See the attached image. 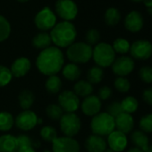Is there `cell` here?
Listing matches in <instances>:
<instances>
[{
	"mask_svg": "<svg viewBox=\"0 0 152 152\" xmlns=\"http://www.w3.org/2000/svg\"><path fill=\"white\" fill-rule=\"evenodd\" d=\"M64 65V56L57 47L51 46L39 52L36 59V66L39 72L46 76L56 75Z\"/></svg>",
	"mask_w": 152,
	"mask_h": 152,
	"instance_id": "6da1fadb",
	"label": "cell"
},
{
	"mask_svg": "<svg viewBox=\"0 0 152 152\" xmlns=\"http://www.w3.org/2000/svg\"><path fill=\"white\" fill-rule=\"evenodd\" d=\"M52 43L58 48H67L75 42L77 31L72 22L62 21L57 23L50 31Z\"/></svg>",
	"mask_w": 152,
	"mask_h": 152,
	"instance_id": "7a4b0ae2",
	"label": "cell"
},
{
	"mask_svg": "<svg viewBox=\"0 0 152 152\" xmlns=\"http://www.w3.org/2000/svg\"><path fill=\"white\" fill-rule=\"evenodd\" d=\"M93 48L86 42H74L66 49V56L71 63L86 64L92 58Z\"/></svg>",
	"mask_w": 152,
	"mask_h": 152,
	"instance_id": "3957f363",
	"label": "cell"
},
{
	"mask_svg": "<svg viewBox=\"0 0 152 152\" xmlns=\"http://www.w3.org/2000/svg\"><path fill=\"white\" fill-rule=\"evenodd\" d=\"M91 129L93 134L99 135L101 137L108 136L115 130V118L107 112H99L92 117Z\"/></svg>",
	"mask_w": 152,
	"mask_h": 152,
	"instance_id": "277c9868",
	"label": "cell"
},
{
	"mask_svg": "<svg viewBox=\"0 0 152 152\" xmlns=\"http://www.w3.org/2000/svg\"><path fill=\"white\" fill-rule=\"evenodd\" d=\"M115 58V52L108 43L99 42L93 48L92 59L95 64L101 68L111 66Z\"/></svg>",
	"mask_w": 152,
	"mask_h": 152,
	"instance_id": "5b68a950",
	"label": "cell"
},
{
	"mask_svg": "<svg viewBox=\"0 0 152 152\" xmlns=\"http://www.w3.org/2000/svg\"><path fill=\"white\" fill-rule=\"evenodd\" d=\"M59 126L64 136L72 138L81 131L82 122L75 113H64L59 120Z\"/></svg>",
	"mask_w": 152,
	"mask_h": 152,
	"instance_id": "8992f818",
	"label": "cell"
},
{
	"mask_svg": "<svg viewBox=\"0 0 152 152\" xmlns=\"http://www.w3.org/2000/svg\"><path fill=\"white\" fill-rule=\"evenodd\" d=\"M78 7L73 0H57L55 4V14L62 21L72 22L78 15Z\"/></svg>",
	"mask_w": 152,
	"mask_h": 152,
	"instance_id": "52a82bcc",
	"label": "cell"
},
{
	"mask_svg": "<svg viewBox=\"0 0 152 152\" xmlns=\"http://www.w3.org/2000/svg\"><path fill=\"white\" fill-rule=\"evenodd\" d=\"M56 21L57 16L56 15L55 12H53V10L48 7L42 8L34 17V24L37 29L41 31H51L57 23Z\"/></svg>",
	"mask_w": 152,
	"mask_h": 152,
	"instance_id": "ba28073f",
	"label": "cell"
},
{
	"mask_svg": "<svg viewBox=\"0 0 152 152\" xmlns=\"http://www.w3.org/2000/svg\"><path fill=\"white\" fill-rule=\"evenodd\" d=\"M130 54L132 59L145 61L152 56V43L147 39H138L131 44Z\"/></svg>",
	"mask_w": 152,
	"mask_h": 152,
	"instance_id": "9c48e42d",
	"label": "cell"
},
{
	"mask_svg": "<svg viewBox=\"0 0 152 152\" xmlns=\"http://www.w3.org/2000/svg\"><path fill=\"white\" fill-rule=\"evenodd\" d=\"M58 105L65 113H74L80 107V98L72 91H64L58 96Z\"/></svg>",
	"mask_w": 152,
	"mask_h": 152,
	"instance_id": "30bf717a",
	"label": "cell"
},
{
	"mask_svg": "<svg viewBox=\"0 0 152 152\" xmlns=\"http://www.w3.org/2000/svg\"><path fill=\"white\" fill-rule=\"evenodd\" d=\"M113 72L117 75V77H126L135 67L134 60L128 56H121L116 57L111 65Z\"/></svg>",
	"mask_w": 152,
	"mask_h": 152,
	"instance_id": "8fae6325",
	"label": "cell"
},
{
	"mask_svg": "<svg viewBox=\"0 0 152 152\" xmlns=\"http://www.w3.org/2000/svg\"><path fill=\"white\" fill-rule=\"evenodd\" d=\"M79 142L71 137H57L52 141V152H80Z\"/></svg>",
	"mask_w": 152,
	"mask_h": 152,
	"instance_id": "7c38bea8",
	"label": "cell"
},
{
	"mask_svg": "<svg viewBox=\"0 0 152 152\" xmlns=\"http://www.w3.org/2000/svg\"><path fill=\"white\" fill-rule=\"evenodd\" d=\"M38 115L31 110H23L18 114L15 119V124L20 130L23 132H29L36 127L38 124Z\"/></svg>",
	"mask_w": 152,
	"mask_h": 152,
	"instance_id": "4fadbf2b",
	"label": "cell"
},
{
	"mask_svg": "<svg viewBox=\"0 0 152 152\" xmlns=\"http://www.w3.org/2000/svg\"><path fill=\"white\" fill-rule=\"evenodd\" d=\"M107 143L108 148L115 152H123L128 146V138L126 134L115 130L107 136Z\"/></svg>",
	"mask_w": 152,
	"mask_h": 152,
	"instance_id": "5bb4252c",
	"label": "cell"
},
{
	"mask_svg": "<svg viewBox=\"0 0 152 152\" xmlns=\"http://www.w3.org/2000/svg\"><path fill=\"white\" fill-rule=\"evenodd\" d=\"M144 25V20L141 14L136 10L131 11L124 19V28L132 32L136 33L141 31Z\"/></svg>",
	"mask_w": 152,
	"mask_h": 152,
	"instance_id": "9a60e30c",
	"label": "cell"
},
{
	"mask_svg": "<svg viewBox=\"0 0 152 152\" xmlns=\"http://www.w3.org/2000/svg\"><path fill=\"white\" fill-rule=\"evenodd\" d=\"M102 103L101 100L96 95H90L83 100L81 104V108L83 113L87 116L93 117L97 114H99L101 110Z\"/></svg>",
	"mask_w": 152,
	"mask_h": 152,
	"instance_id": "2e32d148",
	"label": "cell"
},
{
	"mask_svg": "<svg viewBox=\"0 0 152 152\" xmlns=\"http://www.w3.org/2000/svg\"><path fill=\"white\" fill-rule=\"evenodd\" d=\"M31 68V63L29 58L25 56L18 57L15 59L10 68L13 77L15 78H22L30 72Z\"/></svg>",
	"mask_w": 152,
	"mask_h": 152,
	"instance_id": "e0dca14e",
	"label": "cell"
},
{
	"mask_svg": "<svg viewBox=\"0 0 152 152\" xmlns=\"http://www.w3.org/2000/svg\"><path fill=\"white\" fill-rule=\"evenodd\" d=\"M84 146L88 152H104L107 148L105 138L93 133L86 139Z\"/></svg>",
	"mask_w": 152,
	"mask_h": 152,
	"instance_id": "ac0fdd59",
	"label": "cell"
},
{
	"mask_svg": "<svg viewBox=\"0 0 152 152\" xmlns=\"http://www.w3.org/2000/svg\"><path fill=\"white\" fill-rule=\"evenodd\" d=\"M115 129L124 134L132 132L134 127V119L132 115L127 113H121L115 118Z\"/></svg>",
	"mask_w": 152,
	"mask_h": 152,
	"instance_id": "d6986e66",
	"label": "cell"
},
{
	"mask_svg": "<svg viewBox=\"0 0 152 152\" xmlns=\"http://www.w3.org/2000/svg\"><path fill=\"white\" fill-rule=\"evenodd\" d=\"M19 148L17 138L7 133L0 136V152H17Z\"/></svg>",
	"mask_w": 152,
	"mask_h": 152,
	"instance_id": "ffe728a7",
	"label": "cell"
},
{
	"mask_svg": "<svg viewBox=\"0 0 152 152\" xmlns=\"http://www.w3.org/2000/svg\"><path fill=\"white\" fill-rule=\"evenodd\" d=\"M131 141L134 144L135 148L145 151L149 146V139L144 132L140 130H135L131 132Z\"/></svg>",
	"mask_w": 152,
	"mask_h": 152,
	"instance_id": "44dd1931",
	"label": "cell"
},
{
	"mask_svg": "<svg viewBox=\"0 0 152 152\" xmlns=\"http://www.w3.org/2000/svg\"><path fill=\"white\" fill-rule=\"evenodd\" d=\"M61 71L63 76L69 82L78 81L82 75V70L80 69L78 64H75L72 63L64 65Z\"/></svg>",
	"mask_w": 152,
	"mask_h": 152,
	"instance_id": "7402d4cb",
	"label": "cell"
},
{
	"mask_svg": "<svg viewBox=\"0 0 152 152\" xmlns=\"http://www.w3.org/2000/svg\"><path fill=\"white\" fill-rule=\"evenodd\" d=\"M51 37L50 34L47 31H40L37 33L32 39V46L37 49H46L51 47Z\"/></svg>",
	"mask_w": 152,
	"mask_h": 152,
	"instance_id": "603a6c76",
	"label": "cell"
},
{
	"mask_svg": "<svg viewBox=\"0 0 152 152\" xmlns=\"http://www.w3.org/2000/svg\"><path fill=\"white\" fill-rule=\"evenodd\" d=\"M73 92L79 98H86L92 94L93 86L88 81L80 80L77 81L73 86Z\"/></svg>",
	"mask_w": 152,
	"mask_h": 152,
	"instance_id": "cb8c5ba5",
	"label": "cell"
},
{
	"mask_svg": "<svg viewBox=\"0 0 152 152\" xmlns=\"http://www.w3.org/2000/svg\"><path fill=\"white\" fill-rule=\"evenodd\" d=\"M19 105L23 108V110H29L35 100L34 93L30 90H23L20 92L18 96Z\"/></svg>",
	"mask_w": 152,
	"mask_h": 152,
	"instance_id": "d4e9b609",
	"label": "cell"
},
{
	"mask_svg": "<svg viewBox=\"0 0 152 152\" xmlns=\"http://www.w3.org/2000/svg\"><path fill=\"white\" fill-rule=\"evenodd\" d=\"M63 83L59 76L57 75H51L48 76L46 83L45 88L49 94H56L62 89Z\"/></svg>",
	"mask_w": 152,
	"mask_h": 152,
	"instance_id": "484cf974",
	"label": "cell"
},
{
	"mask_svg": "<svg viewBox=\"0 0 152 152\" xmlns=\"http://www.w3.org/2000/svg\"><path fill=\"white\" fill-rule=\"evenodd\" d=\"M104 20L107 25L114 27L117 25L121 20L120 11L115 7H109L106 10L104 15Z\"/></svg>",
	"mask_w": 152,
	"mask_h": 152,
	"instance_id": "4316f807",
	"label": "cell"
},
{
	"mask_svg": "<svg viewBox=\"0 0 152 152\" xmlns=\"http://www.w3.org/2000/svg\"><path fill=\"white\" fill-rule=\"evenodd\" d=\"M103 77H104L103 68L98 65L91 67L87 72V80L91 84H99L103 80Z\"/></svg>",
	"mask_w": 152,
	"mask_h": 152,
	"instance_id": "83f0119b",
	"label": "cell"
},
{
	"mask_svg": "<svg viewBox=\"0 0 152 152\" xmlns=\"http://www.w3.org/2000/svg\"><path fill=\"white\" fill-rule=\"evenodd\" d=\"M121 107L124 113H127L132 115V113H135L138 110L139 107V101L136 98L132 96H127L125 97L121 102Z\"/></svg>",
	"mask_w": 152,
	"mask_h": 152,
	"instance_id": "f1b7e54d",
	"label": "cell"
},
{
	"mask_svg": "<svg viewBox=\"0 0 152 152\" xmlns=\"http://www.w3.org/2000/svg\"><path fill=\"white\" fill-rule=\"evenodd\" d=\"M15 125V117L7 111L0 112V131L7 132H9Z\"/></svg>",
	"mask_w": 152,
	"mask_h": 152,
	"instance_id": "f546056e",
	"label": "cell"
},
{
	"mask_svg": "<svg viewBox=\"0 0 152 152\" xmlns=\"http://www.w3.org/2000/svg\"><path fill=\"white\" fill-rule=\"evenodd\" d=\"M111 46H112L114 51L115 52V54L117 53L122 56H124L125 54L129 53L130 48H131L130 42L126 39H124V38L115 39Z\"/></svg>",
	"mask_w": 152,
	"mask_h": 152,
	"instance_id": "4dcf8cb0",
	"label": "cell"
},
{
	"mask_svg": "<svg viewBox=\"0 0 152 152\" xmlns=\"http://www.w3.org/2000/svg\"><path fill=\"white\" fill-rule=\"evenodd\" d=\"M11 24L9 21L3 15H0V42L7 40L11 34Z\"/></svg>",
	"mask_w": 152,
	"mask_h": 152,
	"instance_id": "1f68e13d",
	"label": "cell"
},
{
	"mask_svg": "<svg viewBox=\"0 0 152 152\" xmlns=\"http://www.w3.org/2000/svg\"><path fill=\"white\" fill-rule=\"evenodd\" d=\"M64 114L63 109L60 107L58 104H50L46 108V115L47 116L54 121L60 120L62 115Z\"/></svg>",
	"mask_w": 152,
	"mask_h": 152,
	"instance_id": "d6a6232c",
	"label": "cell"
},
{
	"mask_svg": "<svg viewBox=\"0 0 152 152\" xmlns=\"http://www.w3.org/2000/svg\"><path fill=\"white\" fill-rule=\"evenodd\" d=\"M40 137L47 142H52L56 138H57V131L51 125L43 126L40 130Z\"/></svg>",
	"mask_w": 152,
	"mask_h": 152,
	"instance_id": "836d02e7",
	"label": "cell"
},
{
	"mask_svg": "<svg viewBox=\"0 0 152 152\" xmlns=\"http://www.w3.org/2000/svg\"><path fill=\"white\" fill-rule=\"evenodd\" d=\"M13 79L10 68L0 64V88L7 86Z\"/></svg>",
	"mask_w": 152,
	"mask_h": 152,
	"instance_id": "e575fe53",
	"label": "cell"
},
{
	"mask_svg": "<svg viewBox=\"0 0 152 152\" xmlns=\"http://www.w3.org/2000/svg\"><path fill=\"white\" fill-rule=\"evenodd\" d=\"M140 130L145 133L152 132V113L144 115L139 121Z\"/></svg>",
	"mask_w": 152,
	"mask_h": 152,
	"instance_id": "d590c367",
	"label": "cell"
},
{
	"mask_svg": "<svg viewBox=\"0 0 152 152\" xmlns=\"http://www.w3.org/2000/svg\"><path fill=\"white\" fill-rule=\"evenodd\" d=\"M101 35L99 30L97 29H90L87 31L85 34V42L89 44L90 46H96L97 44L99 43Z\"/></svg>",
	"mask_w": 152,
	"mask_h": 152,
	"instance_id": "8d00e7d4",
	"label": "cell"
},
{
	"mask_svg": "<svg viewBox=\"0 0 152 152\" xmlns=\"http://www.w3.org/2000/svg\"><path fill=\"white\" fill-rule=\"evenodd\" d=\"M114 87L121 93H127L131 89V83L126 77H117L114 82Z\"/></svg>",
	"mask_w": 152,
	"mask_h": 152,
	"instance_id": "74e56055",
	"label": "cell"
},
{
	"mask_svg": "<svg viewBox=\"0 0 152 152\" xmlns=\"http://www.w3.org/2000/svg\"><path fill=\"white\" fill-rule=\"evenodd\" d=\"M139 77L140 79L147 84L152 83V67L151 66H142L139 70Z\"/></svg>",
	"mask_w": 152,
	"mask_h": 152,
	"instance_id": "f35d334b",
	"label": "cell"
},
{
	"mask_svg": "<svg viewBox=\"0 0 152 152\" xmlns=\"http://www.w3.org/2000/svg\"><path fill=\"white\" fill-rule=\"evenodd\" d=\"M108 115H110L111 116H113L114 118H115L117 115H119L121 113H123L122 107H121V103L117 100L111 102L107 107V111H106Z\"/></svg>",
	"mask_w": 152,
	"mask_h": 152,
	"instance_id": "ab89813d",
	"label": "cell"
},
{
	"mask_svg": "<svg viewBox=\"0 0 152 152\" xmlns=\"http://www.w3.org/2000/svg\"><path fill=\"white\" fill-rule=\"evenodd\" d=\"M16 138H17L19 148H21V147H32L35 148V147H38L36 145V142H34L32 140V139L27 134H20Z\"/></svg>",
	"mask_w": 152,
	"mask_h": 152,
	"instance_id": "60d3db41",
	"label": "cell"
},
{
	"mask_svg": "<svg viewBox=\"0 0 152 152\" xmlns=\"http://www.w3.org/2000/svg\"><path fill=\"white\" fill-rule=\"evenodd\" d=\"M112 96V90L108 86H102L99 90L98 97L100 100H107L111 98Z\"/></svg>",
	"mask_w": 152,
	"mask_h": 152,
	"instance_id": "b9f144b4",
	"label": "cell"
},
{
	"mask_svg": "<svg viewBox=\"0 0 152 152\" xmlns=\"http://www.w3.org/2000/svg\"><path fill=\"white\" fill-rule=\"evenodd\" d=\"M142 99L148 105L152 106V87L147 88L142 92Z\"/></svg>",
	"mask_w": 152,
	"mask_h": 152,
	"instance_id": "7bdbcfd3",
	"label": "cell"
},
{
	"mask_svg": "<svg viewBox=\"0 0 152 152\" xmlns=\"http://www.w3.org/2000/svg\"><path fill=\"white\" fill-rule=\"evenodd\" d=\"M17 152H36V150L32 147H21L18 148Z\"/></svg>",
	"mask_w": 152,
	"mask_h": 152,
	"instance_id": "ee69618b",
	"label": "cell"
},
{
	"mask_svg": "<svg viewBox=\"0 0 152 152\" xmlns=\"http://www.w3.org/2000/svg\"><path fill=\"white\" fill-rule=\"evenodd\" d=\"M142 2L144 3V6L147 8H149V7H152V0H143Z\"/></svg>",
	"mask_w": 152,
	"mask_h": 152,
	"instance_id": "f6af8a7d",
	"label": "cell"
},
{
	"mask_svg": "<svg viewBox=\"0 0 152 152\" xmlns=\"http://www.w3.org/2000/svg\"><path fill=\"white\" fill-rule=\"evenodd\" d=\"M126 152H144V151H142L141 149H140V148H138L133 147V148H129Z\"/></svg>",
	"mask_w": 152,
	"mask_h": 152,
	"instance_id": "bcb514c9",
	"label": "cell"
},
{
	"mask_svg": "<svg viewBox=\"0 0 152 152\" xmlns=\"http://www.w3.org/2000/svg\"><path fill=\"white\" fill-rule=\"evenodd\" d=\"M144 152H152V145H149Z\"/></svg>",
	"mask_w": 152,
	"mask_h": 152,
	"instance_id": "7dc6e473",
	"label": "cell"
},
{
	"mask_svg": "<svg viewBox=\"0 0 152 152\" xmlns=\"http://www.w3.org/2000/svg\"><path fill=\"white\" fill-rule=\"evenodd\" d=\"M148 13L149 15H152V7H149V8H148Z\"/></svg>",
	"mask_w": 152,
	"mask_h": 152,
	"instance_id": "c3c4849f",
	"label": "cell"
},
{
	"mask_svg": "<svg viewBox=\"0 0 152 152\" xmlns=\"http://www.w3.org/2000/svg\"><path fill=\"white\" fill-rule=\"evenodd\" d=\"M132 2H135V3H140V2H142L143 0H131Z\"/></svg>",
	"mask_w": 152,
	"mask_h": 152,
	"instance_id": "681fc988",
	"label": "cell"
},
{
	"mask_svg": "<svg viewBox=\"0 0 152 152\" xmlns=\"http://www.w3.org/2000/svg\"><path fill=\"white\" fill-rule=\"evenodd\" d=\"M18 2H21V3H25V2H28L29 0H16Z\"/></svg>",
	"mask_w": 152,
	"mask_h": 152,
	"instance_id": "f907efd6",
	"label": "cell"
},
{
	"mask_svg": "<svg viewBox=\"0 0 152 152\" xmlns=\"http://www.w3.org/2000/svg\"><path fill=\"white\" fill-rule=\"evenodd\" d=\"M104 152H115V151H114V150H112V149H110V148H107Z\"/></svg>",
	"mask_w": 152,
	"mask_h": 152,
	"instance_id": "816d5d0a",
	"label": "cell"
},
{
	"mask_svg": "<svg viewBox=\"0 0 152 152\" xmlns=\"http://www.w3.org/2000/svg\"><path fill=\"white\" fill-rule=\"evenodd\" d=\"M43 152H51V151H50V150H48V149H45Z\"/></svg>",
	"mask_w": 152,
	"mask_h": 152,
	"instance_id": "f5cc1de1",
	"label": "cell"
}]
</instances>
